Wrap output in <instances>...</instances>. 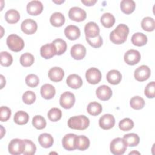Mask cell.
Segmentation results:
<instances>
[{
  "label": "cell",
  "mask_w": 155,
  "mask_h": 155,
  "mask_svg": "<svg viewBox=\"0 0 155 155\" xmlns=\"http://www.w3.org/2000/svg\"><path fill=\"white\" fill-rule=\"evenodd\" d=\"M141 56L139 51L134 49L128 50L124 54V61L130 65L137 64L140 60Z\"/></svg>",
  "instance_id": "10"
},
{
  "label": "cell",
  "mask_w": 155,
  "mask_h": 155,
  "mask_svg": "<svg viewBox=\"0 0 155 155\" xmlns=\"http://www.w3.org/2000/svg\"><path fill=\"white\" fill-rule=\"evenodd\" d=\"M131 42L136 46H143L147 42V37L142 33H136L133 34L131 37Z\"/></svg>",
  "instance_id": "27"
},
{
  "label": "cell",
  "mask_w": 155,
  "mask_h": 155,
  "mask_svg": "<svg viewBox=\"0 0 155 155\" xmlns=\"http://www.w3.org/2000/svg\"><path fill=\"white\" fill-rule=\"evenodd\" d=\"M8 152L13 155H19L23 154L25 149V143L24 140L19 139H12L8 144Z\"/></svg>",
  "instance_id": "5"
},
{
  "label": "cell",
  "mask_w": 155,
  "mask_h": 155,
  "mask_svg": "<svg viewBox=\"0 0 155 155\" xmlns=\"http://www.w3.org/2000/svg\"><path fill=\"white\" fill-rule=\"evenodd\" d=\"M40 92L43 98L45 99H51L54 96L56 90L51 84H45L41 87Z\"/></svg>",
  "instance_id": "23"
},
{
  "label": "cell",
  "mask_w": 155,
  "mask_h": 155,
  "mask_svg": "<svg viewBox=\"0 0 155 155\" xmlns=\"http://www.w3.org/2000/svg\"><path fill=\"white\" fill-rule=\"evenodd\" d=\"M6 42L9 49L15 52H19L24 47L23 39L16 34L10 35L7 38Z\"/></svg>",
  "instance_id": "3"
},
{
  "label": "cell",
  "mask_w": 155,
  "mask_h": 155,
  "mask_svg": "<svg viewBox=\"0 0 155 155\" xmlns=\"http://www.w3.org/2000/svg\"><path fill=\"white\" fill-rule=\"evenodd\" d=\"M151 75L150 68L145 65L137 67L134 73L135 79L139 82H143L147 80Z\"/></svg>",
  "instance_id": "9"
},
{
  "label": "cell",
  "mask_w": 155,
  "mask_h": 155,
  "mask_svg": "<svg viewBox=\"0 0 155 155\" xmlns=\"http://www.w3.org/2000/svg\"><path fill=\"white\" fill-rule=\"evenodd\" d=\"M115 124V119L110 114H105L101 116L99 120V125L103 130H109L113 128Z\"/></svg>",
  "instance_id": "12"
},
{
  "label": "cell",
  "mask_w": 155,
  "mask_h": 155,
  "mask_svg": "<svg viewBox=\"0 0 155 155\" xmlns=\"http://www.w3.org/2000/svg\"><path fill=\"white\" fill-rule=\"evenodd\" d=\"M106 78L108 82L113 85H117L121 81L122 74L117 70H111L107 73Z\"/></svg>",
  "instance_id": "25"
},
{
  "label": "cell",
  "mask_w": 155,
  "mask_h": 155,
  "mask_svg": "<svg viewBox=\"0 0 155 155\" xmlns=\"http://www.w3.org/2000/svg\"><path fill=\"white\" fill-rule=\"evenodd\" d=\"M25 83L28 87L34 88L37 87L39 84V79L36 74H30L25 78Z\"/></svg>",
  "instance_id": "43"
},
{
  "label": "cell",
  "mask_w": 155,
  "mask_h": 155,
  "mask_svg": "<svg viewBox=\"0 0 155 155\" xmlns=\"http://www.w3.org/2000/svg\"><path fill=\"white\" fill-rule=\"evenodd\" d=\"M85 38L87 42L94 48H99L102 45V43H103L102 38L100 35L93 38H88L86 37Z\"/></svg>",
  "instance_id": "47"
},
{
  "label": "cell",
  "mask_w": 155,
  "mask_h": 155,
  "mask_svg": "<svg viewBox=\"0 0 155 155\" xmlns=\"http://www.w3.org/2000/svg\"><path fill=\"white\" fill-rule=\"evenodd\" d=\"M48 76L51 81L55 82H60L64 76V71L61 67H54L49 70Z\"/></svg>",
  "instance_id": "18"
},
{
  "label": "cell",
  "mask_w": 155,
  "mask_h": 155,
  "mask_svg": "<svg viewBox=\"0 0 155 155\" xmlns=\"http://www.w3.org/2000/svg\"><path fill=\"white\" fill-rule=\"evenodd\" d=\"M76 135L73 133L65 134L62 140V146L66 150L73 151L76 150L74 146V140Z\"/></svg>",
  "instance_id": "19"
},
{
  "label": "cell",
  "mask_w": 155,
  "mask_h": 155,
  "mask_svg": "<svg viewBox=\"0 0 155 155\" xmlns=\"http://www.w3.org/2000/svg\"><path fill=\"white\" fill-rule=\"evenodd\" d=\"M141 27L145 31H153L155 28L154 19L149 16L144 18L141 22Z\"/></svg>",
  "instance_id": "34"
},
{
  "label": "cell",
  "mask_w": 155,
  "mask_h": 155,
  "mask_svg": "<svg viewBox=\"0 0 155 155\" xmlns=\"http://www.w3.org/2000/svg\"><path fill=\"white\" fill-rule=\"evenodd\" d=\"M101 22L104 27L108 28L114 25L115 18L110 13H105L101 17Z\"/></svg>",
  "instance_id": "31"
},
{
  "label": "cell",
  "mask_w": 155,
  "mask_h": 155,
  "mask_svg": "<svg viewBox=\"0 0 155 155\" xmlns=\"http://www.w3.org/2000/svg\"><path fill=\"white\" fill-rule=\"evenodd\" d=\"M128 33L129 28L128 26L125 24H120L110 33V39L115 44H121L126 41Z\"/></svg>",
  "instance_id": "1"
},
{
  "label": "cell",
  "mask_w": 155,
  "mask_h": 155,
  "mask_svg": "<svg viewBox=\"0 0 155 155\" xmlns=\"http://www.w3.org/2000/svg\"><path fill=\"white\" fill-rule=\"evenodd\" d=\"M22 101L23 102L27 104L30 105L34 103L36 101V94L32 91H27L22 95Z\"/></svg>",
  "instance_id": "44"
},
{
  "label": "cell",
  "mask_w": 155,
  "mask_h": 155,
  "mask_svg": "<svg viewBox=\"0 0 155 155\" xmlns=\"http://www.w3.org/2000/svg\"><path fill=\"white\" fill-rule=\"evenodd\" d=\"M145 95L148 98H154L155 96V82L152 81L148 83L144 91Z\"/></svg>",
  "instance_id": "45"
},
{
  "label": "cell",
  "mask_w": 155,
  "mask_h": 155,
  "mask_svg": "<svg viewBox=\"0 0 155 155\" xmlns=\"http://www.w3.org/2000/svg\"><path fill=\"white\" fill-rule=\"evenodd\" d=\"M1 65L4 67H9L13 62L12 56L7 51H1Z\"/></svg>",
  "instance_id": "42"
},
{
  "label": "cell",
  "mask_w": 155,
  "mask_h": 155,
  "mask_svg": "<svg viewBox=\"0 0 155 155\" xmlns=\"http://www.w3.org/2000/svg\"><path fill=\"white\" fill-rule=\"evenodd\" d=\"M40 53L44 59H50L56 54V47L53 43L46 44L41 47Z\"/></svg>",
  "instance_id": "15"
},
{
  "label": "cell",
  "mask_w": 155,
  "mask_h": 155,
  "mask_svg": "<svg viewBox=\"0 0 155 155\" xmlns=\"http://www.w3.org/2000/svg\"><path fill=\"white\" fill-rule=\"evenodd\" d=\"M75 96L73 93L70 91L63 93L59 99L60 105L65 109L71 108L74 104Z\"/></svg>",
  "instance_id": "7"
},
{
  "label": "cell",
  "mask_w": 155,
  "mask_h": 155,
  "mask_svg": "<svg viewBox=\"0 0 155 155\" xmlns=\"http://www.w3.org/2000/svg\"><path fill=\"white\" fill-rule=\"evenodd\" d=\"M66 82L69 87L73 89L79 88L83 84L81 78L76 74L69 75L66 79Z\"/></svg>",
  "instance_id": "22"
},
{
  "label": "cell",
  "mask_w": 155,
  "mask_h": 155,
  "mask_svg": "<svg viewBox=\"0 0 155 155\" xmlns=\"http://www.w3.org/2000/svg\"><path fill=\"white\" fill-rule=\"evenodd\" d=\"M47 117L52 122L58 121L62 117V111L58 108H52L48 112Z\"/></svg>",
  "instance_id": "39"
},
{
  "label": "cell",
  "mask_w": 155,
  "mask_h": 155,
  "mask_svg": "<svg viewBox=\"0 0 155 155\" xmlns=\"http://www.w3.org/2000/svg\"><path fill=\"white\" fill-rule=\"evenodd\" d=\"M5 19L9 24H15L18 22L20 19L19 13L15 10L10 9L5 14Z\"/></svg>",
  "instance_id": "30"
},
{
  "label": "cell",
  "mask_w": 155,
  "mask_h": 155,
  "mask_svg": "<svg viewBox=\"0 0 155 155\" xmlns=\"http://www.w3.org/2000/svg\"><path fill=\"white\" fill-rule=\"evenodd\" d=\"M127 144L123 138L117 137L110 143V151L114 155H122L127 150Z\"/></svg>",
  "instance_id": "4"
},
{
  "label": "cell",
  "mask_w": 155,
  "mask_h": 155,
  "mask_svg": "<svg viewBox=\"0 0 155 155\" xmlns=\"http://www.w3.org/2000/svg\"><path fill=\"white\" fill-rule=\"evenodd\" d=\"M74 146L76 149L81 151H84L89 147L90 140L85 136L76 135L74 140Z\"/></svg>",
  "instance_id": "21"
},
{
  "label": "cell",
  "mask_w": 155,
  "mask_h": 155,
  "mask_svg": "<svg viewBox=\"0 0 155 155\" xmlns=\"http://www.w3.org/2000/svg\"><path fill=\"white\" fill-rule=\"evenodd\" d=\"M134 127L133 121L130 118H124L119 123L120 130L123 131H127L131 130Z\"/></svg>",
  "instance_id": "41"
},
{
  "label": "cell",
  "mask_w": 155,
  "mask_h": 155,
  "mask_svg": "<svg viewBox=\"0 0 155 155\" xmlns=\"http://www.w3.org/2000/svg\"><path fill=\"white\" fill-rule=\"evenodd\" d=\"M96 94L100 100L104 101H107L110 99L112 96V90L108 86L102 85L96 89Z\"/></svg>",
  "instance_id": "17"
},
{
  "label": "cell",
  "mask_w": 155,
  "mask_h": 155,
  "mask_svg": "<svg viewBox=\"0 0 155 155\" xmlns=\"http://www.w3.org/2000/svg\"><path fill=\"white\" fill-rule=\"evenodd\" d=\"M38 142L41 147L45 148H48L53 145L54 139L50 134L42 133L39 136Z\"/></svg>",
  "instance_id": "24"
},
{
  "label": "cell",
  "mask_w": 155,
  "mask_h": 155,
  "mask_svg": "<svg viewBox=\"0 0 155 155\" xmlns=\"http://www.w3.org/2000/svg\"><path fill=\"white\" fill-rule=\"evenodd\" d=\"M34 56L29 53H25L20 57V63L24 67H30L34 63Z\"/></svg>",
  "instance_id": "37"
},
{
  "label": "cell",
  "mask_w": 155,
  "mask_h": 155,
  "mask_svg": "<svg viewBox=\"0 0 155 155\" xmlns=\"http://www.w3.org/2000/svg\"><path fill=\"white\" fill-rule=\"evenodd\" d=\"M120 7L123 13L128 15L133 13L135 10L136 4L133 0H123L120 2Z\"/></svg>",
  "instance_id": "28"
},
{
  "label": "cell",
  "mask_w": 155,
  "mask_h": 155,
  "mask_svg": "<svg viewBox=\"0 0 155 155\" xmlns=\"http://www.w3.org/2000/svg\"><path fill=\"white\" fill-rule=\"evenodd\" d=\"M25 149L23 154L24 155H33L36 153V147L35 144L30 140L24 139Z\"/></svg>",
  "instance_id": "40"
},
{
  "label": "cell",
  "mask_w": 155,
  "mask_h": 155,
  "mask_svg": "<svg viewBox=\"0 0 155 155\" xmlns=\"http://www.w3.org/2000/svg\"><path fill=\"white\" fill-rule=\"evenodd\" d=\"M1 77V88H2L4 87V86L5 85V78H4L3 75H1L0 76Z\"/></svg>",
  "instance_id": "49"
},
{
  "label": "cell",
  "mask_w": 155,
  "mask_h": 155,
  "mask_svg": "<svg viewBox=\"0 0 155 155\" xmlns=\"http://www.w3.org/2000/svg\"><path fill=\"white\" fill-rule=\"evenodd\" d=\"M11 116L10 109L6 106H2L0 108V120L1 122L7 121Z\"/></svg>",
  "instance_id": "46"
},
{
  "label": "cell",
  "mask_w": 155,
  "mask_h": 155,
  "mask_svg": "<svg viewBox=\"0 0 155 155\" xmlns=\"http://www.w3.org/2000/svg\"><path fill=\"white\" fill-rule=\"evenodd\" d=\"M38 25L35 21L31 19H27L22 21L21 28V30L27 35H32L37 30Z\"/></svg>",
  "instance_id": "11"
},
{
  "label": "cell",
  "mask_w": 155,
  "mask_h": 155,
  "mask_svg": "<svg viewBox=\"0 0 155 155\" xmlns=\"http://www.w3.org/2000/svg\"><path fill=\"white\" fill-rule=\"evenodd\" d=\"M69 18L76 22L84 21L87 17V13L84 10L79 7H73L68 12Z\"/></svg>",
  "instance_id": "8"
},
{
  "label": "cell",
  "mask_w": 155,
  "mask_h": 155,
  "mask_svg": "<svg viewBox=\"0 0 155 155\" xmlns=\"http://www.w3.org/2000/svg\"><path fill=\"white\" fill-rule=\"evenodd\" d=\"M52 43L56 47V55H61L65 52L67 50V43L64 40L58 38L54 40Z\"/></svg>",
  "instance_id": "36"
},
{
  "label": "cell",
  "mask_w": 155,
  "mask_h": 155,
  "mask_svg": "<svg viewBox=\"0 0 155 155\" xmlns=\"http://www.w3.org/2000/svg\"><path fill=\"white\" fill-rule=\"evenodd\" d=\"M123 139L128 147L137 146L140 142V138L137 134L128 133L125 134L123 137Z\"/></svg>",
  "instance_id": "29"
},
{
  "label": "cell",
  "mask_w": 155,
  "mask_h": 155,
  "mask_svg": "<svg viewBox=\"0 0 155 155\" xmlns=\"http://www.w3.org/2000/svg\"><path fill=\"white\" fill-rule=\"evenodd\" d=\"M132 153H137V154H139V152H136V151L135 152V151H134V152H131V153H129V154H131Z\"/></svg>",
  "instance_id": "51"
},
{
  "label": "cell",
  "mask_w": 155,
  "mask_h": 155,
  "mask_svg": "<svg viewBox=\"0 0 155 155\" xmlns=\"http://www.w3.org/2000/svg\"><path fill=\"white\" fill-rule=\"evenodd\" d=\"M33 125L38 130H42L46 126V120L44 117L41 115H36L32 119Z\"/></svg>",
  "instance_id": "38"
},
{
  "label": "cell",
  "mask_w": 155,
  "mask_h": 155,
  "mask_svg": "<svg viewBox=\"0 0 155 155\" xmlns=\"http://www.w3.org/2000/svg\"><path fill=\"white\" fill-rule=\"evenodd\" d=\"M145 104L144 99L139 96L133 97L130 101L131 107L134 110H140L143 108L145 106Z\"/></svg>",
  "instance_id": "35"
},
{
  "label": "cell",
  "mask_w": 155,
  "mask_h": 155,
  "mask_svg": "<svg viewBox=\"0 0 155 155\" xmlns=\"http://www.w3.org/2000/svg\"><path fill=\"white\" fill-rule=\"evenodd\" d=\"M53 2L56 3V4H61V3H62L64 2V1H53Z\"/></svg>",
  "instance_id": "50"
},
{
  "label": "cell",
  "mask_w": 155,
  "mask_h": 155,
  "mask_svg": "<svg viewBox=\"0 0 155 155\" xmlns=\"http://www.w3.org/2000/svg\"><path fill=\"white\" fill-rule=\"evenodd\" d=\"M13 120L18 125H24L28 122L29 120V116L24 111H19L15 114Z\"/></svg>",
  "instance_id": "32"
},
{
  "label": "cell",
  "mask_w": 155,
  "mask_h": 155,
  "mask_svg": "<svg viewBox=\"0 0 155 155\" xmlns=\"http://www.w3.org/2000/svg\"><path fill=\"white\" fill-rule=\"evenodd\" d=\"M84 32L85 37L88 38H93L99 35V27L94 22H88L84 27Z\"/></svg>",
  "instance_id": "14"
},
{
  "label": "cell",
  "mask_w": 155,
  "mask_h": 155,
  "mask_svg": "<svg viewBox=\"0 0 155 155\" xmlns=\"http://www.w3.org/2000/svg\"><path fill=\"white\" fill-rule=\"evenodd\" d=\"M64 33L65 36L71 41L77 39L81 35V31L79 27L74 25L67 26L64 30Z\"/></svg>",
  "instance_id": "20"
},
{
  "label": "cell",
  "mask_w": 155,
  "mask_h": 155,
  "mask_svg": "<svg viewBox=\"0 0 155 155\" xmlns=\"http://www.w3.org/2000/svg\"><path fill=\"white\" fill-rule=\"evenodd\" d=\"M43 5L39 1H31L27 5V12L30 15L36 16L42 13Z\"/></svg>",
  "instance_id": "13"
},
{
  "label": "cell",
  "mask_w": 155,
  "mask_h": 155,
  "mask_svg": "<svg viewBox=\"0 0 155 155\" xmlns=\"http://www.w3.org/2000/svg\"><path fill=\"white\" fill-rule=\"evenodd\" d=\"M90 125L89 119L84 115H79L71 117L68 120L69 128L78 130H84Z\"/></svg>",
  "instance_id": "2"
},
{
  "label": "cell",
  "mask_w": 155,
  "mask_h": 155,
  "mask_svg": "<svg viewBox=\"0 0 155 155\" xmlns=\"http://www.w3.org/2000/svg\"><path fill=\"white\" fill-rule=\"evenodd\" d=\"M87 112L91 116L99 115L102 110V105L97 102H91L88 104L87 108Z\"/></svg>",
  "instance_id": "33"
},
{
  "label": "cell",
  "mask_w": 155,
  "mask_h": 155,
  "mask_svg": "<svg viewBox=\"0 0 155 155\" xmlns=\"http://www.w3.org/2000/svg\"><path fill=\"white\" fill-rule=\"evenodd\" d=\"M65 17L61 12H55L53 13L50 18L51 24L56 27L62 26L65 23Z\"/></svg>",
  "instance_id": "26"
},
{
  "label": "cell",
  "mask_w": 155,
  "mask_h": 155,
  "mask_svg": "<svg viewBox=\"0 0 155 155\" xmlns=\"http://www.w3.org/2000/svg\"><path fill=\"white\" fill-rule=\"evenodd\" d=\"M81 2L86 6H92L96 2V0H82Z\"/></svg>",
  "instance_id": "48"
},
{
  "label": "cell",
  "mask_w": 155,
  "mask_h": 155,
  "mask_svg": "<svg viewBox=\"0 0 155 155\" xmlns=\"http://www.w3.org/2000/svg\"><path fill=\"white\" fill-rule=\"evenodd\" d=\"M85 78L87 82L90 84H98L102 78V74L99 69L91 67L88 69L85 73Z\"/></svg>",
  "instance_id": "6"
},
{
  "label": "cell",
  "mask_w": 155,
  "mask_h": 155,
  "mask_svg": "<svg viewBox=\"0 0 155 155\" xmlns=\"http://www.w3.org/2000/svg\"><path fill=\"white\" fill-rule=\"evenodd\" d=\"M70 54L72 58L76 60L82 59L86 54V48L82 44H75L71 48Z\"/></svg>",
  "instance_id": "16"
}]
</instances>
